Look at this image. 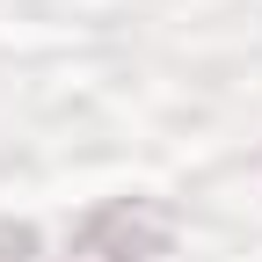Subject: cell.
Masks as SVG:
<instances>
[{
    "instance_id": "7a4b0ae2",
    "label": "cell",
    "mask_w": 262,
    "mask_h": 262,
    "mask_svg": "<svg viewBox=\"0 0 262 262\" xmlns=\"http://www.w3.org/2000/svg\"><path fill=\"white\" fill-rule=\"evenodd\" d=\"M0 262H37V226L0 219Z\"/></svg>"
},
{
    "instance_id": "6da1fadb",
    "label": "cell",
    "mask_w": 262,
    "mask_h": 262,
    "mask_svg": "<svg viewBox=\"0 0 262 262\" xmlns=\"http://www.w3.org/2000/svg\"><path fill=\"white\" fill-rule=\"evenodd\" d=\"M175 248V211L160 196H102L95 211H80L66 262H160Z\"/></svg>"
}]
</instances>
